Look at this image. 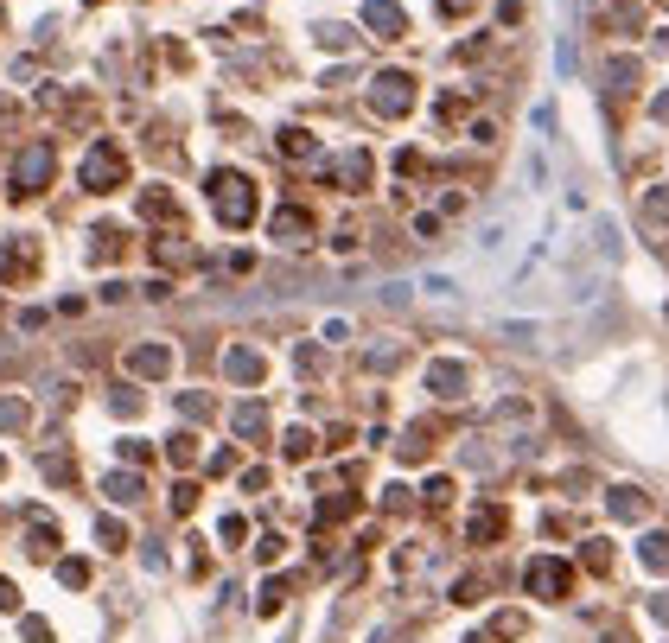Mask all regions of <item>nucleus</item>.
Instances as JSON below:
<instances>
[{"instance_id": "nucleus-20", "label": "nucleus", "mask_w": 669, "mask_h": 643, "mask_svg": "<svg viewBox=\"0 0 669 643\" xmlns=\"http://www.w3.org/2000/svg\"><path fill=\"white\" fill-rule=\"evenodd\" d=\"M281 153H294V160H306V153H313V134H306V128H287V134H281Z\"/></svg>"}, {"instance_id": "nucleus-32", "label": "nucleus", "mask_w": 669, "mask_h": 643, "mask_svg": "<svg viewBox=\"0 0 669 643\" xmlns=\"http://www.w3.org/2000/svg\"><path fill=\"white\" fill-rule=\"evenodd\" d=\"M58 573H64V586H83V580H90V567H83V561H64Z\"/></svg>"}, {"instance_id": "nucleus-28", "label": "nucleus", "mask_w": 669, "mask_h": 643, "mask_svg": "<svg viewBox=\"0 0 669 643\" xmlns=\"http://www.w3.org/2000/svg\"><path fill=\"white\" fill-rule=\"evenodd\" d=\"M45 478H51V484H71V459L51 453V459H45Z\"/></svg>"}, {"instance_id": "nucleus-25", "label": "nucleus", "mask_w": 669, "mask_h": 643, "mask_svg": "<svg viewBox=\"0 0 669 643\" xmlns=\"http://www.w3.org/2000/svg\"><path fill=\"white\" fill-rule=\"evenodd\" d=\"M306 453H313V433L294 427V433H287V459H306Z\"/></svg>"}, {"instance_id": "nucleus-15", "label": "nucleus", "mask_w": 669, "mask_h": 643, "mask_svg": "<svg viewBox=\"0 0 669 643\" xmlns=\"http://www.w3.org/2000/svg\"><path fill=\"white\" fill-rule=\"evenodd\" d=\"M638 554H644V567H650V573H669V535H663V529H657V535H644V548H638Z\"/></svg>"}, {"instance_id": "nucleus-17", "label": "nucleus", "mask_w": 669, "mask_h": 643, "mask_svg": "<svg viewBox=\"0 0 669 643\" xmlns=\"http://www.w3.org/2000/svg\"><path fill=\"white\" fill-rule=\"evenodd\" d=\"M90 255H96V262H115V255H122V230H96L90 236Z\"/></svg>"}, {"instance_id": "nucleus-35", "label": "nucleus", "mask_w": 669, "mask_h": 643, "mask_svg": "<svg viewBox=\"0 0 669 643\" xmlns=\"http://www.w3.org/2000/svg\"><path fill=\"white\" fill-rule=\"evenodd\" d=\"M440 7H472V0H440Z\"/></svg>"}, {"instance_id": "nucleus-19", "label": "nucleus", "mask_w": 669, "mask_h": 643, "mask_svg": "<svg viewBox=\"0 0 669 643\" xmlns=\"http://www.w3.org/2000/svg\"><path fill=\"white\" fill-rule=\"evenodd\" d=\"M166 459H173V465H192L198 459V440H192V433H173V440H166Z\"/></svg>"}, {"instance_id": "nucleus-18", "label": "nucleus", "mask_w": 669, "mask_h": 643, "mask_svg": "<svg viewBox=\"0 0 669 643\" xmlns=\"http://www.w3.org/2000/svg\"><path fill=\"white\" fill-rule=\"evenodd\" d=\"M338 179H345V185H370V153H345Z\"/></svg>"}, {"instance_id": "nucleus-1", "label": "nucleus", "mask_w": 669, "mask_h": 643, "mask_svg": "<svg viewBox=\"0 0 669 643\" xmlns=\"http://www.w3.org/2000/svg\"><path fill=\"white\" fill-rule=\"evenodd\" d=\"M211 211H217L223 230H249L255 223V179L249 172H236V166L211 172Z\"/></svg>"}, {"instance_id": "nucleus-21", "label": "nucleus", "mask_w": 669, "mask_h": 643, "mask_svg": "<svg viewBox=\"0 0 669 643\" xmlns=\"http://www.w3.org/2000/svg\"><path fill=\"white\" fill-rule=\"evenodd\" d=\"M109 408L115 414H141V389H128V382H122V389H109Z\"/></svg>"}, {"instance_id": "nucleus-27", "label": "nucleus", "mask_w": 669, "mask_h": 643, "mask_svg": "<svg viewBox=\"0 0 669 643\" xmlns=\"http://www.w3.org/2000/svg\"><path fill=\"white\" fill-rule=\"evenodd\" d=\"M587 567L606 573V567H612V542H587Z\"/></svg>"}, {"instance_id": "nucleus-10", "label": "nucleus", "mask_w": 669, "mask_h": 643, "mask_svg": "<svg viewBox=\"0 0 669 643\" xmlns=\"http://www.w3.org/2000/svg\"><path fill=\"white\" fill-rule=\"evenodd\" d=\"M306 236H313L306 211H294V204H287V211H274V242H306Z\"/></svg>"}, {"instance_id": "nucleus-24", "label": "nucleus", "mask_w": 669, "mask_h": 643, "mask_svg": "<svg viewBox=\"0 0 669 643\" xmlns=\"http://www.w3.org/2000/svg\"><path fill=\"white\" fill-rule=\"evenodd\" d=\"M51 548H58V529H32V542H26V554H39V561H45Z\"/></svg>"}, {"instance_id": "nucleus-14", "label": "nucleus", "mask_w": 669, "mask_h": 643, "mask_svg": "<svg viewBox=\"0 0 669 643\" xmlns=\"http://www.w3.org/2000/svg\"><path fill=\"white\" fill-rule=\"evenodd\" d=\"M102 491H109L115 503H134V497H141V491H147V484H141V478H134V472H109V478H102Z\"/></svg>"}, {"instance_id": "nucleus-26", "label": "nucleus", "mask_w": 669, "mask_h": 643, "mask_svg": "<svg viewBox=\"0 0 669 643\" xmlns=\"http://www.w3.org/2000/svg\"><path fill=\"white\" fill-rule=\"evenodd\" d=\"M281 599H287V586H281V580H268V586H262V599H255V605H262V612H281Z\"/></svg>"}, {"instance_id": "nucleus-30", "label": "nucleus", "mask_w": 669, "mask_h": 643, "mask_svg": "<svg viewBox=\"0 0 669 643\" xmlns=\"http://www.w3.org/2000/svg\"><path fill=\"white\" fill-rule=\"evenodd\" d=\"M20 631H26V643H51V624H45V618H26Z\"/></svg>"}, {"instance_id": "nucleus-22", "label": "nucleus", "mask_w": 669, "mask_h": 643, "mask_svg": "<svg viewBox=\"0 0 669 643\" xmlns=\"http://www.w3.org/2000/svg\"><path fill=\"white\" fill-rule=\"evenodd\" d=\"M96 542H102V548H122V542H128V529L115 523V516H102V523H96Z\"/></svg>"}, {"instance_id": "nucleus-3", "label": "nucleus", "mask_w": 669, "mask_h": 643, "mask_svg": "<svg viewBox=\"0 0 669 643\" xmlns=\"http://www.w3.org/2000/svg\"><path fill=\"white\" fill-rule=\"evenodd\" d=\"M122 185H128V153L115 141H96L83 160V191H122Z\"/></svg>"}, {"instance_id": "nucleus-31", "label": "nucleus", "mask_w": 669, "mask_h": 643, "mask_svg": "<svg viewBox=\"0 0 669 643\" xmlns=\"http://www.w3.org/2000/svg\"><path fill=\"white\" fill-rule=\"evenodd\" d=\"M179 408H185V421H204V414H211V402H204V395H185Z\"/></svg>"}, {"instance_id": "nucleus-23", "label": "nucleus", "mask_w": 669, "mask_h": 643, "mask_svg": "<svg viewBox=\"0 0 669 643\" xmlns=\"http://www.w3.org/2000/svg\"><path fill=\"white\" fill-rule=\"evenodd\" d=\"M13 427H26V402L7 395V402H0V433H13Z\"/></svg>"}, {"instance_id": "nucleus-13", "label": "nucleus", "mask_w": 669, "mask_h": 643, "mask_svg": "<svg viewBox=\"0 0 669 643\" xmlns=\"http://www.w3.org/2000/svg\"><path fill=\"white\" fill-rule=\"evenodd\" d=\"M236 433H243V440H262V433H268V408L262 402H243V408H236Z\"/></svg>"}, {"instance_id": "nucleus-11", "label": "nucleus", "mask_w": 669, "mask_h": 643, "mask_svg": "<svg viewBox=\"0 0 669 643\" xmlns=\"http://www.w3.org/2000/svg\"><path fill=\"white\" fill-rule=\"evenodd\" d=\"M606 510L625 516V523H638V516H644V497L631 491V484H619V491H606Z\"/></svg>"}, {"instance_id": "nucleus-33", "label": "nucleus", "mask_w": 669, "mask_h": 643, "mask_svg": "<svg viewBox=\"0 0 669 643\" xmlns=\"http://www.w3.org/2000/svg\"><path fill=\"white\" fill-rule=\"evenodd\" d=\"M0 612H20V586L13 580H0Z\"/></svg>"}, {"instance_id": "nucleus-7", "label": "nucleus", "mask_w": 669, "mask_h": 643, "mask_svg": "<svg viewBox=\"0 0 669 643\" xmlns=\"http://www.w3.org/2000/svg\"><path fill=\"white\" fill-rule=\"evenodd\" d=\"M128 370L134 376H166V370H173V351H166V344H134V351H128Z\"/></svg>"}, {"instance_id": "nucleus-5", "label": "nucleus", "mask_w": 669, "mask_h": 643, "mask_svg": "<svg viewBox=\"0 0 669 643\" xmlns=\"http://www.w3.org/2000/svg\"><path fill=\"white\" fill-rule=\"evenodd\" d=\"M32 274H39V242H32V236H7V242H0V281L26 287Z\"/></svg>"}, {"instance_id": "nucleus-29", "label": "nucleus", "mask_w": 669, "mask_h": 643, "mask_svg": "<svg viewBox=\"0 0 669 643\" xmlns=\"http://www.w3.org/2000/svg\"><path fill=\"white\" fill-rule=\"evenodd\" d=\"M122 459L141 465V459H153V446H147V440H122Z\"/></svg>"}, {"instance_id": "nucleus-37", "label": "nucleus", "mask_w": 669, "mask_h": 643, "mask_svg": "<svg viewBox=\"0 0 669 643\" xmlns=\"http://www.w3.org/2000/svg\"><path fill=\"white\" fill-rule=\"evenodd\" d=\"M466 643H485V637H466Z\"/></svg>"}, {"instance_id": "nucleus-4", "label": "nucleus", "mask_w": 669, "mask_h": 643, "mask_svg": "<svg viewBox=\"0 0 669 643\" xmlns=\"http://www.w3.org/2000/svg\"><path fill=\"white\" fill-rule=\"evenodd\" d=\"M523 586H529L536 599H568V593H574V567H568V561H555V554H542V561H529Z\"/></svg>"}, {"instance_id": "nucleus-16", "label": "nucleus", "mask_w": 669, "mask_h": 643, "mask_svg": "<svg viewBox=\"0 0 669 643\" xmlns=\"http://www.w3.org/2000/svg\"><path fill=\"white\" fill-rule=\"evenodd\" d=\"M364 20H370L376 32H402V13L389 7V0H370V13H364Z\"/></svg>"}, {"instance_id": "nucleus-2", "label": "nucleus", "mask_w": 669, "mask_h": 643, "mask_svg": "<svg viewBox=\"0 0 669 643\" xmlns=\"http://www.w3.org/2000/svg\"><path fill=\"white\" fill-rule=\"evenodd\" d=\"M51 172H58V153H51V141H26L20 153H13V198H32V191H45Z\"/></svg>"}, {"instance_id": "nucleus-34", "label": "nucleus", "mask_w": 669, "mask_h": 643, "mask_svg": "<svg viewBox=\"0 0 669 643\" xmlns=\"http://www.w3.org/2000/svg\"><path fill=\"white\" fill-rule=\"evenodd\" d=\"M657 612H663V618H669V593H663V599H657Z\"/></svg>"}, {"instance_id": "nucleus-9", "label": "nucleus", "mask_w": 669, "mask_h": 643, "mask_svg": "<svg viewBox=\"0 0 669 643\" xmlns=\"http://www.w3.org/2000/svg\"><path fill=\"white\" fill-rule=\"evenodd\" d=\"M504 535V510L497 503H485V510H472V523H466V542H497Z\"/></svg>"}, {"instance_id": "nucleus-36", "label": "nucleus", "mask_w": 669, "mask_h": 643, "mask_svg": "<svg viewBox=\"0 0 669 643\" xmlns=\"http://www.w3.org/2000/svg\"><path fill=\"white\" fill-rule=\"evenodd\" d=\"M0 478H7V459H0Z\"/></svg>"}, {"instance_id": "nucleus-12", "label": "nucleus", "mask_w": 669, "mask_h": 643, "mask_svg": "<svg viewBox=\"0 0 669 643\" xmlns=\"http://www.w3.org/2000/svg\"><path fill=\"white\" fill-rule=\"evenodd\" d=\"M223 370H230L236 382H262L268 363H262V351H230V363H223Z\"/></svg>"}, {"instance_id": "nucleus-8", "label": "nucleus", "mask_w": 669, "mask_h": 643, "mask_svg": "<svg viewBox=\"0 0 669 643\" xmlns=\"http://www.w3.org/2000/svg\"><path fill=\"white\" fill-rule=\"evenodd\" d=\"M427 389H434L440 402H459V395H466V370H459V363H434V370H427Z\"/></svg>"}, {"instance_id": "nucleus-6", "label": "nucleus", "mask_w": 669, "mask_h": 643, "mask_svg": "<svg viewBox=\"0 0 669 643\" xmlns=\"http://www.w3.org/2000/svg\"><path fill=\"white\" fill-rule=\"evenodd\" d=\"M370 109L376 115H408V109H415V77L383 71V77H376V90H370Z\"/></svg>"}]
</instances>
